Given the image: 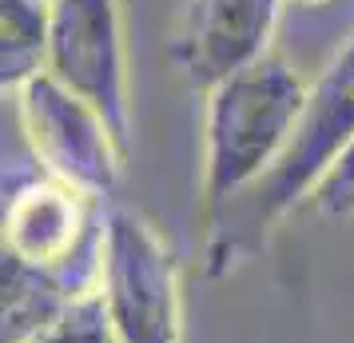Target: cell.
<instances>
[{"mask_svg":"<svg viewBox=\"0 0 354 343\" xmlns=\"http://www.w3.org/2000/svg\"><path fill=\"white\" fill-rule=\"evenodd\" d=\"M283 4H299V8H322V4H330V0H283Z\"/></svg>","mask_w":354,"mask_h":343,"instance_id":"11","label":"cell"},{"mask_svg":"<svg viewBox=\"0 0 354 343\" xmlns=\"http://www.w3.org/2000/svg\"><path fill=\"white\" fill-rule=\"evenodd\" d=\"M306 200L319 216H354V136L335 152Z\"/></svg>","mask_w":354,"mask_h":343,"instance_id":"10","label":"cell"},{"mask_svg":"<svg viewBox=\"0 0 354 343\" xmlns=\"http://www.w3.org/2000/svg\"><path fill=\"white\" fill-rule=\"evenodd\" d=\"M8 176H12V164H0V200H4ZM84 292H92V288H76L68 279H56L32 267L28 260H20L17 247L8 244V236L0 228V343L28 340L68 299H76Z\"/></svg>","mask_w":354,"mask_h":343,"instance_id":"7","label":"cell"},{"mask_svg":"<svg viewBox=\"0 0 354 343\" xmlns=\"http://www.w3.org/2000/svg\"><path fill=\"white\" fill-rule=\"evenodd\" d=\"M20 343H115V340H112L108 319H104V308L96 299V288H92V292L68 299L48 324H40L28 340Z\"/></svg>","mask_w":354,"mask_h":343,"instance_id":"9","label":"cell"},{"mask_svg":"<svg viewBox=\"0 0 354 343\" xmlns=\"http://www.w3.org/2000/svg\"><path fill=\"white\" fill-rule=\"evenodd\" d=\"M283 0H192L179 24V64L199 88L271 52Z\"/></svg>","mask_w":354,"mask_h":343,"instance_id":"6","label":"cell"},{"mask_svg":"<svg viewBox=\"0 0 354 343\" xmlns=\"http://www.w3.org/2000/svg\"><path fill=\"white\" fill-rule=\"evenodd\" d=\"M354 136V36L330 56L315 84H306L303 116L290 132L283 156L271 164V172L243 192V220L247 228L274 224L295 204L310 196V188L335 160V152Z\"/></svg>","mask_w":354,"mask_h":343,"instance_id":"5","label":"cell"},{"mask_svg":"<svg viewBox=\"0 0 354 343\" xmlns=\"http://www.w3.org/2000/svg\"><path fill=\"white\" fill-rule=\"evenodd\" d=\"M12 100L28 140V160L44 176L108 204L128 160V148L115 140L108 120L44 72L32 76Z\"/></svg>","mask_w":354,"mask_h":343,"instance_id":"4","label":"cell"},{"mask_svg":"<svg viewBox=\"0 0 354 343\" xmlns=\"http://www.w3.org/2000/svg\"><path fill=\"white\" fill-rule=\"evenodd\" d=\"M203 92V204L219 212L251 192L283 156L303 116L306 80L267 52Z\"/></svg>","mask_w":354,"mask_h":343,"instance_id":"1","label":"cell"},{"mask_svg":"<svg viewBox=\"0 0 354 343\" xmlns=\"http://www.w3.org/2000/svg\"><path fill=\"white\" fill-rule=\"evenodd\" d=\"M44 76L92 104L115 140L131 144V56L124 0H52Z\"/></svg>","mask_w":354,"mask_h":343,"instance_id":"3","label":"cell"},{"mask_svg":"<svg viewBox=\"0 0 354 343\" xmlns=\"http://www.w3.org/2000/svg\"><path fill=\"white\" fill-rule=\"evenodd\" d=\"M52 0H0V100L44 72Z\"/></svg>","mask_w":354,"mask_h":343,"instance_id":"8","label":"cell"},{"mask_svg":"<svg viewBox=\"0 0 354 343\" xmlns=\"http://www.w3.org/2000/svg\"><path fill=\"white\" fill-rule=\"evenodd\" d=\"M96 299L115 343H183L179 263L144 212H104Z\"/></svg>","mask_w":354,"mask_h":343,"instance_id":"2","label":"cell"}]
</instances>
